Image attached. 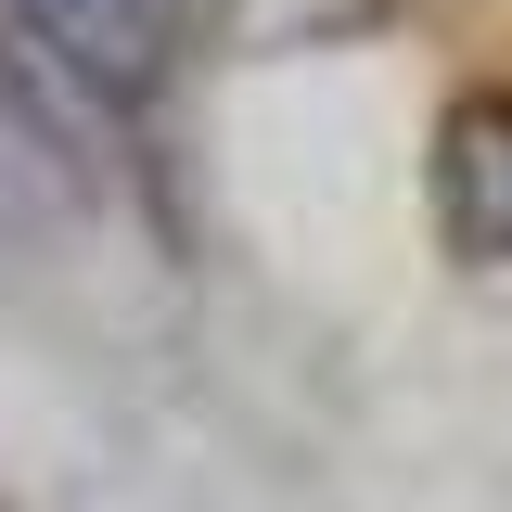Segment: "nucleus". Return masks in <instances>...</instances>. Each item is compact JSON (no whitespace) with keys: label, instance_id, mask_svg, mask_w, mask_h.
Returning <instances> with one entry per match:
<instances>
[{"label":"nucleus","instance_id":"f257e3e1","mask_svg":"<svg viewBox=\"0 0 512 512\" xmlns=\"http://www.w3.org/2000/svg\"><path fill=\"white\" fill-rule=\"evenodd\" d=\"M423 205H436V244L461 256V269H512V103L500 90H461L436 116Z\"/></svg>","mask_w":512,"mask_h":512},{"label":"nucleus","instance_id":"f03ea898","mask_svg":"<svg viewBox=\"0 0 512 512\" xmlns=\"http://www.w3.org/2000/svg\"><path fill=\"white\" fill-rule=\"evenodd\" d=\"M26 13V39L77 77V90H103V103H141L154 77H167V0H13Z\"/></svg>","mask_w":512,"mask_h":512}]
</instances>
